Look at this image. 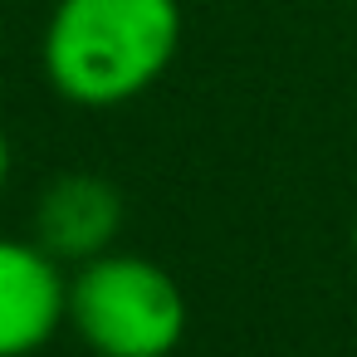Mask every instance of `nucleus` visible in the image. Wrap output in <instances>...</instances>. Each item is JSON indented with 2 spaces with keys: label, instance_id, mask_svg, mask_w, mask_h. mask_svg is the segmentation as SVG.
<instances>
[{
  "label": "nucleus",
  "instance_id": "f257e3e1",
  "mask_svg": "<svg viewBox=\"0 0 357 357\" xmlns=\"http://www.w3.org/2000/svg\"><path fill=\"white\" fill-rule=\"evenodd\" d=\"M181 35V0H54L40 64L64 103L103 113L152 93Z\"/></svg>",
  "mask_w": 357,
  "mask_h": 357
},
{
  "label": "nucleus",
  "instance_id": "f03ea898",
  "mask_svg": "<svg viewBox=\"0 0 357 357\" xmlns=\"http://www.w3.org/2000/svg\"><path fill=\"white\" fill-rule=\"evenodd\" d=\"M69 328L93 357H172L191 328V303L157 259L108 250L74 264Z\"/></svg>",
  "mask_w": 357,
  "mask_h": 357
},
{
  "label": "nucleus",
  "instance_id": "7ed1b4c3",
  "mask_svg": "<svg viewBox=\"0 0 357 357\" xmlns=\"http://www.w3.org/2000/svg\"><path fill=\"white\" fill-rule=\"evenodd\" d=\"M69 328V264L35 235H0V357H35Z\"/></svg>",
  "mask_w": 357,
  "mask_h": 357
},
{
  "label": "nucleus",
  "instance_id": "20e7f679",
  "mask_svg": "<svg viewBox=\"0 0 357 357\" xmlns=\"http://www.w3.org/2000/svg\"><path fill=\"white\" fill-rule=\"evenodd\" d=\"M123 230V191L98 172H59L35 201V240L59 264L108 255Z\"/></svg>",
  "mask_w": 357,
  "mask_h": 357
},
{
  "label": "nucleus",
  "instance_id": "39448f33",
  "mask_svg": "<svg viewBox=\"0 0 357 357\" xmlns=\"http://www.w3.org/2000/svg\"><path fill=\"white\" fill-rule=\"evenodd\" d=\"M10 167H15V157H10V137H6V128H0V191L10 186Z\"/></svg>",
  "mask_w": 357,
  "mask_h": 357
},
{
  "label": "nucleus",
  "instance_id": "423d86ee",
  "mask_svg": "<svg viewBox=\"0 0 357 357\" xmlns=\"http://www.w3.org/2000/svg\"><path fill=\"white\" fill-rule=\"evenodd\" d=\"M352 259H357V215H352Z\"/></svg>",
  "mask_w": 357,
  "mask_h": 357
}]
</instances>
